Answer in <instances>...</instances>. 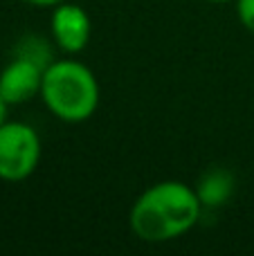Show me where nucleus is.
Here are the masks:
<instances>
[{"instance_id": "nucleus-1", "label": "nucleus", "mask_w": 254, "mask_h": 256, "mask_svg": "<svg viewBox=\"0 0 254 256\" xmlns=\"http://www.w3.org/2000/svg\"><path fill=\"white\" fill-rule=\"evenodd\" d=\"M202 202L192 184L162 180L138 196L128 214L133 234L144 243H169L198 225Z\"/></svg>"}, {"instance_id": "nucleus-5", "label": "nucleus", "mask_w": 254, "mask_h": 256, "mask_svg": "<svg viewBox=\"0 0 254 256\" xmlns=\"http://www.w3.org/2000/svg\"><path fill=\"white\" fill-rule=\"evenodd\" d=\"M50 32H52L56 48L72 56L88 48L90 34H92V20L81 4L66 0V2L52 7Z\"/></svg>"}, {"instance_id": "nucleus-3", "label": "nucleus", "mask_w": 254, "mask_h": 256, "mask_svg": "<svg viewBox=\"0 0 254 256\" xmlns=\"http://www.w3.org/2000/svg\"><path fill=\"white\" fill-rule=\"evenodd\" d=\"M40 137L25 122H4L0 126V180L22 182L38 168Z\"/></svg>"}, {"instance_id": "nucleus-6", "label": "nucleus", "mask_w": 254, "mask_h": 256, "mask_svg": "<svg viewBox=\"0 0 254 256\" xmlns=\"http://www.w3.org/2000/svg\"><path fill=\"white\" fill-rule=\"evenodd\" d=\"M194 189H196L202 207L216 209L230 202L234 189H236V180H234V173L228 171L225 166H210L207 171L200 173Z\"/></svg>"}, {"instance_id": "nucleus-9", "label": "nucleus", "mask_w": 254, "mask_h": 256, "mask_svg": "<svg viewBox=\"0 0 254 256\" xmlns=\"http://www.w3.org/2000/svg\"><path fill=\"white\" fill-rule=\"evenodd\" d=\"M7 108H9V104L2 99V94H0V126L7 122Z\"/></svg>"}, {"instance_id": "nucleus-4", "label": "nucleus", "mask_w": 254, "mask_h": 256, "mask_svg": "<svg viewBox=\"0 0 254 256\" xmlns=\"http://www.w3.org/2000/svg\"><path fill=\"white\" fill-rule=\"evenodd\" d=\"M48 63L32 56L27 52H20L0 70V94L9 106L27 104L40 94V84H43V72Z\"/></svg>"}, {"instance_id": "nucleus-7", "label": "nucleus", "mask_w": 254, "mask_h": 256, "mask_svg": "<svg viewBox=\"0 0 254 256\" xmlns=\"http://www.w3.org/2000/svg\"><path fill=\"white\" fill-rule=\"evenodd\" d=\"M234 2H236V16L241 25L254 34V0H234Z\"/></svg>"}, {"instance_id": "nucleus-8", "label": "nucleus", "mask_w": 254, "mask_h": 256, "mask_svg": "<svg viewBox=\"0 0 254 256\" xmlns=\"http://www.w3.org/2000/svg\"><path fill=\"white\" fill-rule=\"evenodd\" d=\"M20 2L30 4V7H40V9H45V7H56V4L66 2V0H20Z\"/></svg>"}, {"instance_id": "nucleus-10", "label": "nucleus", "mask_w": 254, "mask_h": 256, "mask_svg": "<svg viewBox=\"0 0 254 256\" xmlns=\"http://www.w3.org/2000/svg\"><path fill=\"white\" fill-rule=\"evenodd\" d=\"M210 2H234V0H210Z\"/></svg>"}, {"instance_id": "nucleus-2", "label": "nucleus", "mask_w": 254, "mask_h": 256, "mask_svg": "<svg viewBox=\"0 0 254 256\" xmlns=\"http://www.w3.org/2000/svg\"><path fill=\"white\" fill-rule=\"evenodd\" d=\"M38 97L56 120L81 124L90 120L99 106V81L86 63L58 58L45 68Z\"/></svg>"}]
</instances>
